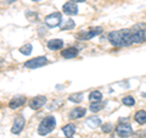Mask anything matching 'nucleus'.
<instances>
[{
  "label": "nucleus",
  "mask_w": 146,
  "mask_h": 138,
  "mask_svg": "<svg viewBox=\"0 0 146 138\" xmlns=\"http://www.w3.org/2000/svg\"><path fill=\"white\" fill-rule=\"evenodd\" d=\"M108 40L115 47H129L133 43L130 29L113 31L108 34Z\"/></svg>",
  "instance_id": "1"
},
{
  "label": "nucleus",
  "mask_w": 146,
  "mask_h": 138,
  "mask_svg": "<svg viewBox=\"0 0 146 138\" xmlns=\"http://www.w3.org/2000/svg\"><path fill=\"white\" fill-rule=\"evenodd\" d=\"M133 43H143L146 40V25L139 23L130 29Z\"/></svg>",
  "instance_id": "2"
},
{
  "label": "nucleus",
  "mask_w": 146,
  "mask_h": 138,
  "mask_svg": "<svg viewBox=\"0 0 146 138\" xmlns=\"http://www.w3.org/2000/svg\"><path fill=\"white\" fill-rule=\"evenodd\" d=\"M55 126H56V121H55V117L52 116H48V117H45L44 120L39 123V126H38V133L40 136H45V135H48V133L51 132Z\"/></svg>",
  "instance_id": "3"
},
{
  "label": "nucleus",
  "mask_w": 146,
  "mask_h": 138,
  "mask_svg": "<svg viewBox=\"0 0 146 138\" xmlns=\"http://www.w3.org/2000/svg\"><path fill=\"white\" fill-rule=\"evenodd\" d=\"M62 21L61 12H52L45 17V23L49 27H57Z\"/></svg>",
  "instance_id": "4"
},
{
  "label": "nucleus",
  "mask_w": 146,
  "mask_h": 138,
  "mask_svg": "<svg viewBox=\"0 0 146 138\" xmlns=\"http://www.w3.org/2000/svg\"><path fill=\"white\" fill-rule=\"evenodd\" d=\"M48 64V59L45 56H38V58H34L32 60H28L25 62V66L28 67V68H38V67H42L44 65Z\"/></svg>",
  "instance_id": "5"
},
{
  "label": "nucleus",
  "mask_w": 146,
  "mask_h": 138,
  "mask_svg": "<svg viewBox=\"0 0 146 138\" xmlns=\"http://www.w3.org/2000/svg\"><path fill=\"white\" fill-rule=\"evenodd\" d=\"M116 132L117 135L119 137H123V138H127V137H130L133 135V127H131L129 123H119L116 128Z\"/></svg>",
  "instance_id": "6"
},
{
  "label": "nucleus",
  "mask_w": 146,
  "mask_h": 138,
  "mask_svg": "<svg viewBox=\"0 0 146 138\" xmlns=\"http://www.w3.org/2000/svg\"><path fill=\"white\" fill-rule=\"evenodd\" d=\"M100 33H102V28H101V27H93V28H90V29H88V31L79 33V34H78V38L88 40V39H91L93 37L98 36V34H100Z\"/></svg>",
  "instance_id": "7"
},
{
  "label": "nucleus",
  "mask_w": 146,
  "mask_h": 138,
  "mask_svg": "<svg viewBox=\"0 0 146 138\" xmlns=\"http://www.w3.org/2000/svg\"><path fill=\"white\" fill-rule=\"evenodd\" d=\"M25 123H26V120L21 116V115L16 116V117H15V121H13L11 132L15 133V135H18V133H21L22 130H23V127H25Z\"/></svg>",
  "instance_id": "8"
},
{
  "label": "nucleus",
  "mask_w": 146,
  "mask_h": 138,
  "mask_svg": "<svg viewBox=\"0 0 146 138\" xmlns=\"http://www.w3.org/2000/svg\"><path fill=\"white\" fill-rule=\"evenodd\" d=\"M45 103H46V98L43 96V95H39V96H35V98H33L31 100L29 107H31V109H33V110H39Z\"/></svg>",
  "instance_id": "9"
},
{
  "label": "nucleus",
  "mask_w": 146,
  "mask_h": 138,
  "mask_svg": "<svg viewBox=\"0 0 146 138\" xmlns=\"http://www.w3.org/2000/svg\"><path fill=\"white\" fill-rule=\"evenodd\" d=\"M62 10H63L65 13H67V15H76V13L78 12V7H77V5L74 3L68 1V3H66L65 5H63Z\"/></svg>",
  "instance_id": "10"
},
{
  "label": "nucleus",
  "mask_w": 146,
  "mask_h": 138,
  "mask_svg": "<svg viewBox=\"0 0 146 138\" xmlns=\"http://www.w3.org/2000/svg\"><path fill=\"white\" fill-rule=\"evenodd\" d=\"M61 55L63 58H66V59H73V58H76L77 55H78V49L77 48H67L65 50H62L61 52Z\"/></svg>",
  "instance_id": "11"
},
{
  "label": "nucleus",
  "mask_w": 146,
  "mask_h": 138,
  "mask_svg": "<svg viewBox=\"0 0 146 138\" xmlns=\"http://www.w3.org/2000/svg\"><path fill=\"white\" fill-rule=\"evenodd\" d=\"M25 103H26V98H25V96H16V98H13L10 102L9 107H10L11 109H17V108L22 107Z\"/></svg>",
  "instance_id": "12"
},
{
  "label": "nucleus",
  "mask_w": 146,
  "mask_h": 138,
  "mask_svg": "<svg viewBox=\"0 0 146 138\" xmlns=\"http://www.w3.org/2000/svg\"><path fill=\"white\" fill-rule=\"evenodd\" d=\"M63 47V42L61 39H51L48 42V48L50 50H60Z\"/></svg>",
  "instance_id": "13"
},
{
  "label": "nucleus",
  "mask_w": 146,
  "mask_h": 138,
  "mask_svg": "<svg viewBox=\"0 0 146 138\" xmlns=\"http://www.w3.org/2000/svg\"><path fill=\"white\" fill-rule=\"evenodd\" d=\"M86 113V110L84 108H76L73 109L72 111L70 113V117L71 119H79V117H83Z\"/></svg>",
  "instance_id": "14"
},
{
  "label": "nucleus",
  "mask_w": 146,
  "mask_h": 138,
  "mask_svg": "<svg viewBox=\"0 0 146 138\" xmlns=\"http://www.w3.org/2000/svg\"><path fill=\"white\" fill-rule=\"evenodd\" d=\"M134 119H135V121L138 123L144 125V123H146V111L145 110H139V111L135 114Z\"/></svg>",
  "instance_id": "15"
},
{
  "label": "nucleus",
  "mask_w": 146,
  "mask_h": 138,
  "mask_svg": "<svg viewBox=\"0 0 146 138\" xmlns=\"http://www.w3.org/2000/svg\"><path fill=\"white\" fill-rule=\"evenodd\" d=\"M62 131H63V133H65V136H66L67 138H70V137H72L73 135H74V132H76V126L73 125V123H68V125H66L65 127L62 128Z\"/></svg>",
  "instance_id": "16"
},
{
  "label": "nucleus",
  "mask_w": 146,
  "mask_h": 138,
  "mask_svg": "<svg viewBox=\"0 0 146 138\" xmlns=\"http://www.w3.org/2000/svg\"><path fill=\"white\" fill-rule=\"evenodd\" d=\"M102 99V93L99 90H94L91 92V93L89 94V100L91 103H96V102H101Z\"/></svg>",
  "instance_id": "17"
},
{
  "label": "nucleus",
  "mask_w": 146,
  "mask_h": 138,
  "mask_svg": "<svg viewBox=\"0 0 146 138\" xmlns=\"http://www.w3.org/2000/svg\"><path fill=\"white\" fill-rule=\"evenodd\" d=\"M86 125H88L90 128H95L101 125V120H100L99 117L94 116V117H89L88 120H86Z\"/></svg>",
  "instance_id": "18"
},
{
  "label": "nucleus",
  "mask_w": 146,
  "mask_h": 138,
  "mask_svg": "<svg viewBox=\"0 0 146 138\" xmlns=\"http://www.w3.org/2000/svg\"><path fill=\"white\" fill-rule=\"evenodd\" d=\"M102 108H104V104L101 102H96V103H91L89 109H90L91 113H99Z\"/></svg>",
  "instance_id": "19"
},
{
  "label": "nucleus",
  "mask_w": 146,
  "mask_h": 138,
  "mask_svg": "<svg viewBox=\"0 0 146 138\" xmlns=\"http://www.w3.org/2000/svg\"><path fill=\"white\" fill-rule=\"evenodd\" d=\"M73 103H80L82 100H83V93H74L70 95V98H68Z\"/></svg>",
  "instance_id": "20"
},
{
  "label": "nucleus",
  "mask_w": 146,
  "mask_h": 138,
  "mask_svg": "<svg viewBox=\"0 0 146 138\" xmlns=\"http://www.w3.org/2000/svg\"><path fill=\"white\" fill-rule=\"evenodd\" d=\"M72 28H74V22H73L71 18H70V20H66V21H65V23L61 26V29H62V31L72 29Z\"/></svg>",
  "instance_id": "21"
},
{
  "label": "nucleus",
  "mask_w": 146,
  "mask_h": 138,
  "mask_svg": "<svg viewBox=\"0 0 146 138\" xmlns=\"http://www.w3.org/2000/svg\"><path fill=\"white\" fill-rule=\"evenodd\" d=\"M123 104L127 105V107H133V105L135 104V99L133 98V96L128 95V96H125V98H123Z\"/></svg>",
  "instance_id": "22"
},
{
  "label": "nucleus",
  "mask_w": 146,
  "mask_h": 138,
  "mask_svg": "<svg viewBox=\"0 0 146 138\" xmlns=\"http://www.w3.org/2000/svg\"><path fill=\"white\" fill-rule=\"evenodd\" d=\"M20 52H21L22 54H25V55H31V53H32V45H31V44L23 45V47L20 48Z\"/></svg>",
  "instance_id": "23"
},
{
  "label": "nucleus",
  "mask_w": 146,
  "mask_h": 138,
  "mask_svg": "<svg viewBox=\"0 0 146 138\" xmlns=\"http://www.w3.org/2000/svg\"><path fill=\"white\" fill-rule=\"evenodd\" d=\"M101 130H102V132H105V133H110V132L113 131V126H112V123H104Z\"/></svg>",
  "instance_id": "24"
},
{
  "label": "nucleus",
  "mask_w": 146,
  "mask_h": 138,
  "mask_svg": "<svg viewBox=\"0 0 146 138\" xmlns=\"http://www.w3.org/2000/svg\"><path fill=\"white\" fill-rule=\"evenodd\" d=\"M135 138H144V137H146V131H138V132H136L135 133Z\"/></svg>",
  "instance_id": "25"
},
{
  "label": "nucleus",
  "mask_w": 146,
  "mask_h": 138,
  "mask_svg": "<svg viewBox=\"0 0 146 138\" xmlns=\"http://www.w3.org/2000/svg\"><path fill=\"white\" fill-rule=\"evenodd\" d=\"M4 1H5L6 4H12V3H15L16 0H4Z\"/></svg>",
  "instance_id": "26"
},
{
  "label": "nucleus",
  "mask_w": 146,
  "mask_h": 138,
  "mask_svg": "<svg viewBox=\"0 0 146 138\" xmlns=\"http://www.w3.org/2000/svg\"><path fill=\"white\" fill-rule=\"evenodd\" d=\"M72 3H83V1H85V0H71Z\"/></svg>",
  "instance_id": "27"
},
{
  "label": "nucleus",
  "mask_w": 146,
  "mask_h": 138,
  "mask_svg": "<svg viewBox=\"0 0 146 138\" xmlns=\"http://www.w3.org/2000/svg\"><path fill=\"white\" fill-rule=\"evenodd\" d=\"M33 1H40V0H33Z\"/></svg>",
  "instance_id": "28"
}]
</instances>
